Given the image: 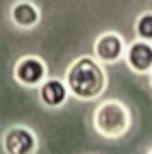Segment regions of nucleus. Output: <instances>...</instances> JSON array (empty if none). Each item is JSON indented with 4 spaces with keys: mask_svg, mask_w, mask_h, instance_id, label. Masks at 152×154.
Masks as SVG:
<instances>
[{
    "mask_svg": "<svg viewBox=\"0 0 152 154\" xmlns=\"http://www.w3.org/2000/svg\"><path fill=\"white\" fill-rule=\"evenodd\" d=\"M135 35H137V39L152 42V11L139 13L137 22H135Z\"/></svg>",
    "mask_w": 152,
    "mask_h": 154,
    "instance_id": "nucleus-9",
    "label": "nucleus"
},
{
    "mask_svg": "<svg viewBox=\"0 0 152 154\" xmlns=\"http://www.w3.org/2000/svg\"><path fill=\"white\" fill-rule=\"evenodd\" d=\"M91 124H94V130L102 139L115 141V139L126 137L128 130L133 128V111L122 100L109 98V100H102L94 109Z\"/></svg>",
    "mask_w": 152,
    "mask_h": 154,
    "instance_id": "nucleus-2",
    "label": "nucleus"
},
{
    "mask_svg": "<svg viewBox=\"0 0 152 154\" xmlns=\"http://www.w3.org/2000/svg\"><path fill=\"white\" fill-rule=\"evenodd\" d=\"M124 61L128 69L135 72V74H150L152 72V42L135 39V42L126 44Z\"/></svg>",
    "mask_w": 152,
    "mask_h": 154,
    "instance_id": "nucleus-6",
    "label": "nucleus"
},
{
    "mask_svg": "<svg viewBox=\"0 0 152 154\" xmlns=\"http://www.w3.org/2000/svg\"><path fill=\"white\" fill-rule=\"evenodd\" d=\"M148 154H152V150H148Z\"/></svg>",
    "mask_w": 152,
    "mask_h": 154,
    "instance_id": "nucleus-11",
    "label": "nucleus"
},
{
    "mask_svg": "<svg viewBox=\"0 0 152 154\" xmlns=\"http://www.w3.org/2000/svg\"><path fill=\"white\" fill-rule=\"evenodd\" d=\"M9 17H11L13 26L22 30H30L42 22V11L33 0H15L9 9Z\"/></svg>",
    "mask_w": 152,
    "mask_h": 154,
    "instance_id": "nucleus-8",
    "label": "nucleus"
},
{
    "mask_svg": "<svg viewBox=\"0 0 152 154\" xmlns=\"http://www.w3.org/2000/svg\"><path fill=\"white\" fill-rule=\"evenodd\" d=\"M148 80H150V87H152V72H150V74H148Z\"/></svg>",
    "mask_w": 152,
    "mask_h": 154,
    "instance_id": "nucleus-10",
    "label": "nucleus"
},
{
    "mask_svg": "<svg viewBox=\"0 0 152 154\" xmlns=\"http://www.w3.org/2000/svg\"><path fill=\"white\" fill-rule=\"evenodd\" d=\"M48 78V65L42 57L35 54H26L20 57L13 65V80L20 87L26 89H37L39 85Z\"/></svg>",
    "mask_w": 152,
    "mask_h": 154,
    "instance_id": "nucleus-3",
    "label": "nucleus"
},
{
    "mask_svg": "<svg viewBox=\"0 0 152 154\" xmlns=\"http://www.w3.org/2000/svg\"><path fill=\"white\" fill-rule=\"evenodd\" d=\"M124 54H126V42L117 30H104L96 37L91 57L102 65H115L119 61H124Z\"/></svg>",
    "mask_w": 152,
    "mask_h": 154,
    "instance_id": "nucleus-5",
    "label": "nucleus"
},
{
    "mask_svg": "<svg viewBox=\"0 0 152 154\" xmlns=\"http://www.w3.org/2000/svg\"><path fill=\"white\" fill-rule=\"evenodd\" d=\"M37 91H39V102H42L46 109H61L70 98V89L65 85V80L52 78V76H48L44 83L37 87Z\"/></svg>",
    "mask_w": 152,
    "mask_h": 154,
    "instance_id": "nucleus-7",
    "label": "nucleus"
},
{
    "mask_svg": "<svg viewBox=\"0 0 152 154\" xmlns=\"http://www.w3.org/2000/svg\"><path fill=\"white\" fill-rule=\"evenodd\" d=\"M2 150L5 154H37L39 137L30 126H9L2 135Z\"/></svg>",
    "mask_w": 152,
    "mask_h": 154,
    "instance_id": "nucleus-4",
    "label": "nucleus"
},
{
    "mask_svg": "<svg viewBox=\"0 0 152 154\" xmlns=\"http://www.w3.org/2000/svg\"><path fill=\"white\" fill-rule=\"evenodd\" d=\"M65 85L70 96L80 102H94L107 89V69L94 57H78L65 69Z\"/></svg>",
    "mask_w": 152,
    "mask_h": 154,
    "instance_id": "nucleus-1",
    "label": "nucleus"
}]
</instances>
